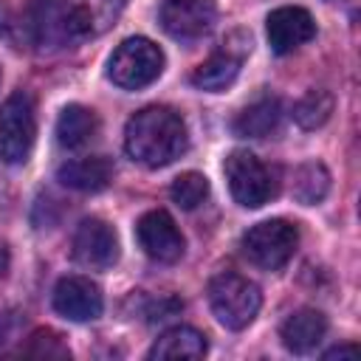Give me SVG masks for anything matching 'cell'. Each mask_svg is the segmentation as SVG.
<instances>
[{
  "label": "cell",
  "mask_w": 361,
  "mask_h": 361,
  "mask_svg": "<svg viewBox=\"0 0 361 361\" xmlns=\"http://www.w3.org/2000/svg\"><path fill=\"white\" fill-rule=\"evenodd\" d=\"M209 307L226 330H245L262 307V293L248 276L223 271L209 282Z\"/></svg>",
  "instance_id": "obj_3"
},
{
  "label": "cell",
  "mask_w": 361,
  "mask_h": 361,
  "mask_svg": "<svg viewBox=\"0 0 361 361\" xmlns=\"http://www.w3.org/2000/svg\"><path fill=\"white\" fill-rule=\"evenodd\" d=\"M217 8L212 0H164L158 11L161 28L175 39H197L212 31Z\"/></svg>",
  "instance_id": "obj_11"
},
{
  "label": "cell",
  "mask_w": 361,
  "mask_h": 361,
  "mask_svg": "<svg viewBox=\"0 0 361 361\" xmlns=\"http://www.w3.org/2000/svg\"><path fill=\"white\" fill-rule=\"evenodd\" d=\"M336 99L330 90H307L296 104H293V121L302 130H319L322 124H327V118L333 116Z\"/></svg>",
  "instance_id": "obj_20"
},
{
  "label": "cell",
  "mask_w": 361,
  "mask_h": 361,
  "mask_svg": "<svg viewBox=\"0 0 361 361\" xmlns=\"http://www.w3.org/2000/svg\"><path fill=\"white\" fill-rule=\"evenodd\" d=\"M243 254L248 262H254L262 271H279L299 245V228L290 220L271 217L262 223H254L243 234Z\"/></svg>",
  "instance_id": "obj_6"
},
{
  "label": "cell",
  "mask_w": 361,
  "mask_h": 361,
  "mask_svg": "<svg viewBox=\"0 0 361 361\" xmlns=\"http://www.w3.org/2000/svg\"><path fill=\"white\" fill-rule=\"evenodd\" d=\"M135 240L141 251L155 262H178L186 248L180 228L164 209H152L141 214V220L135 223Z\"/></svg>",
  "instance_id": "obj_8"
},
{
  "label": "cell",
  "mask_w": 361,
  "mask_h": 361,
  "mask_svg": "<svg viewBox=\"0 0 361 361\" xmlns=\"http://www.w3.org/2000/svg\"><path fill=\"white\" fill-rule=\"evenodd\" d=\"M209 350L206 336L195 327L178 324L161 333L149 350V358H203Z\"/></svg>",
  "instance_id": "obj_17"
},
{
  "label": "cell",
  "mask_w": 361,
  "mask_h": 361,
  "mask_svg": "<svg viewBox=\"0 0 361 361\" xmlns=\"http://www.w3.org/2000/svg\"><path fill=\"white\" fill-rule=\"evenodd\" d=\"M93 34V20L79 0H31L23 14V37L39 54L73 48Z\"/></svg>",
  "instance_id": "obj_2"
},
{
  "label": "cell",
  "mask_w": 361,
  "mask_h": 361,
  "mask_svg": "<svg viewBox=\"0 0 361 361\" xmlns=\"http://www.w3.org/2000/svg\"><path fill=\"white\" fill-rule=\"evenodd\" d=\"M265 37H268V45L274 54H279V56L293 54L299 45H305L316 37L313 14L302 6H279L265 20Z\"/></svg>",
  "instance_id": "obj_12"
},
{
  "label": "cell",
  "mask_w": 361,
  "mask_h": 361,
  "mask_svg": "<svg viewBox=\"0 0 361 361\" xmlns=\"http://www.w3.org/2000/svg\"><path fill=\"white\" fill-rule=\"evenodd\" d=\"M31 355H45V358H71V350L62 344V336L54 330H37L25 347Z\"/></svg>",
  "instance_id": "obj_22"
},
{
  "label": "cell",
  "mask_w": 361,
  "mask_h": 361,
  "mask_svg": "<svg viewBox=\"0 0 361 361\" xmlns=\"http://www.w3.org/2000/svg\"><path fill=\"white\" fill-rule=\"evenodd\" d=\"M228 192L243 209H259L276 195V180L271 169L248 149H234L223 164Z\"/></svg>",
  "instance_id": "obj_7"
},
{
  "label": "cell",
  "mask_w": 361,
  "mask_h": 361,
  "mask_svg": "<svg viewBox=\"0 0 361 361\" xmlns=\"http://www.w3.org/2000/svg\"><path fill=\"white\" fill-rule=\"evenodd\" d=\"M164 73V51L147 37H127L107 59V76L121 90H141Z\"/></svg>",
  "instance_id": "obj_4"
},
{
  "label": "cell",
  "mask_w": 361,
  "mask_h": 361,
  "mask_svg": "<svg viewBox=\"0 0 361 361\" xmlns=\"http://www.w3.org/2000/svg\"><path fill=\"white\" fill-rule=\"evenodd\" d=\"M6 271H8V248H6V243H0V279Z\"/></svg>",
  "instance_id": "obj_26"
},
{
  "label": "cell",
  "mask_w": 361,
  "mask_h": 361,
  "mask_svg": "<svg viewBox=\"0 0 361 361\" xmlns=\"http://www.w3.org/2000/svg\"><path fill=\"white\" fill-rule=\"evenodd\" d=\"M186 147H189L186 121L172 107H161V104L144 107L124 127L127 155L147 169H161L172 164L186 152Z\"/></svg>",
  "instance_id": "obj_1"
},
{
  "label": "cell",
  "mask_w": 361,
  "mask_h": 361,
  "mask_svg": "<svg viewBox=\"0 0 361 361\" xmlns=\"http://www.w3.org/2000/svg\"><path fill=\"white\" fill-rule=\"evenodd\" d=\"M85 8H87V14H90V20H93V31H96V23H99V28H104V25H110V20L121 11V6H124V0H79Z\"/></svg>",
  "instance_id": "obj_23"
},
{
  "label": "cell",
  "mask_w": 361,
  "mask_h": 361,
  "mask_svg": "<svg viewBox=\"0 0 361 361\" xmlns=\"http://www.w3.org/2000/svg\"><path fill=\"white\" fill-rule=\"evenodd\" d=\"M355 355H358V344H338V347H330L324 353L327 361H333V358H355Z\"/></svg>",
  "instance_id": "obj_24"
},
{
  "label": "cell",
  "mask_w": 361,
  "mask_h": 361,
  "mask_svg": "<svg viewBox=\"0 0 361 361\" xmlns=\"http://www.w3.org/2000/svg\"><path fill=\"white\" fill-rule=\"evenodd\" d=\"M73 259L93 271H104V268L116 265V259H118L116 228L102 217L82 220L73 234Z\"/></svg>",
  "instance_id": "obj_9"
},
{
  "label": "cell",
  "mask_w": 361,
  "mask_h": 361,
  "mask_svg": "<svg viewBox=\"0 0 361 361\" xmlns=\"http://www.w3.org/2000/svg\"><path fill=\"white\" fill-rule=\"evenodd\" d=\"M11 25H14V17H11V6H8L6 0H0V37H8Z\"/></svg>",
  "instance_id": "obj_25"
},
{
  "label": "cell",
  "mask_w": 361,
  "mask_h": 361,
  "mask_svg": "<svg viewBox=\"0 0 361 361\" xmlns=\"http://www.w3.org/2000/svg\"><path fill=\"white\" fill-rule=\"evenodd\" d=\"M34 138H37L34 99L17 90L0 104V161L8 166L25 164L34 149Z\"/></svg>",
  "instance_id": "obj_5"
},
{
  "label": "cell",
  "mask_w": 361,
  "mask_h": 361,
  "mask_svg": "<svg viewBox=\"0 0 361 361\" xmlns=\"http://www.w3.org/2000/svg\"><path fill=\"white\" fill-rule=\"evenodd\" d=\"M113 161L104 155H85V158H71L59 164L56 180L68 189L76 192H102L113 180Z\"/></svg>",
  "instance_id": "obj_13"
},
{
  "label": "cell",
  "mask_w": 361,
  "mask_h": 361,
  "mask_svg": "<svg viewBox=\"0 0 361 361\" xmlns=\"http://www.w3.org/2000/svg\"><path fill=\"white\" fill-rule=\"evenodd\" d=\"M279 336L290 353H296V355L313 353L322 344V338L327 336V316L316 307H302L282 322Z\"/></svg>",
  "instance_id": "obj_14"
},
{
  "label": "cell",
  "mask_w": 361,
  "mask_h": 361,
  "mask_svg": "<svg viewBox=\"0 0 361 361\" xmlns=\"http://www.w3.org/2000/svg\"><path fill=\"white\" fill-rule=\"evenodd\" d=\"M279 118H282L279 99L262 96V99H257L254 104H248L243 113H237L231 130H234V135H240V138H268L271 133H276Z\"/></svg>",
  "instance_id": "obj_16"
},
{
  "label": "cell",
  "mask_w": 361,
  "mask_h": 361,
  "mask_svg": "<svg viewBox=\"0 0 361 361\" xmlns=\"http://www.w3.org/2000/svg\"><path fill=\"white\" fill-rule=\"evenodd\" d=\"M240 56L231 51H220L214 56H209L206 62H200L192 71V85L197 90H209V93H220L226 87L234 85L237 73H240Z\"/></svg>",
  "instance_id": "obj_18"
},
{
  "label": "cell",
  "mask_w": 361,
  "mask_h": 361,
  "mask_svg": "<svg viewBox=\"0 0 361 361\" xmlns=\"http://www.w3.org/2000/svg\"><path fill=\"white\" fill-rule=\"evenodd\" d=\"M99 133V116L85 104H68L62 107L56 118V141L65 149H79L90 144Z\"/></svg>",
  "instance_id": "obj_15"
},
{
  "label": "cell",
  "mask_w": 361,
  "mask_h": 361,
  "mask_svg": "<svg viewBox=\"0 0 361 361\" xmlns=\"http://www.w3.org/2000/svg\"><path fill=\"white\" fill-rule=\"evenodd\" d=\"M327 192H330V172L324 164L307 161L293 169V178H290L293 200H299L302 206H316L327 197Z\"/></svg>",
  "instance_id": "obj_19"
},
{
  "label": "cell",
  "mask_w": 361,
  "mask_h": 361,
  "mask_svg": "<svg viewBox=\"0 0 361 361\" xmlns=\"http://www.w3.org/2000/svg\"><path fill=\"white\" fill-rule=\"evenodd\" d=\"M169 197L175 206L192 212L209 197V178L203 172H180L169 186Z\"/></svg>",
  "instance_id": "obj_21"
},
{
  "label": "cell",
  "mask_w": 361,
  "mask_h": 361,
  "mask_svg": "<svg viewBox=\"0 0 361 361\" xmlns=\"http://www.w3.org/2000/svg\"><path fill=\"white\" fill-rule=\"evenodd\" d=\"M51 302H54V310L71 322H93L104 310L102 288L90 276H79V274L62 276L54 285Z\"/></svg>",
  "instance_id": "obj_10"
}]
</instances>
